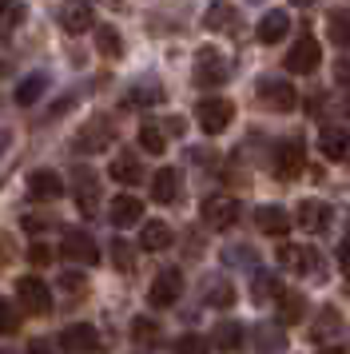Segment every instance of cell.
<instances>
[{
    "mask_svg": "<svg viewBox=\"0 0 350 354\" xmlns=\"http://www.w3.org/2000/svg\"><path fill=\"white\" fill-rule=\"evenodd\" d=\"M195 115H199V128H203L207 136H219V131L231 128V120H235V104L223 100V96H207V100H199Z\"/></svg>",
    "mask_w": 350,
    "mask_h": 354,
    "instance_id": "1",
    "label": "cell"
},
{
    "mask_svg": "<svg viewBox=\"0 0 350 354\" xmlns=\"http://www.w3.org/2000/svg\"><path fill=\"white\" fill-rule=\"evenodd\" d=\"M286 72L291 76H311L318 64H322V48H318L315 36H299L295 44H291V52H286Z\"/></svg>",
    "mask_w": 350,
    "mask_h": 354,
    "instance_id": "2",
    "label": "cell"
},
{
    "mask_svg": "<svg viewBox=\"0 0 350 354\" xmlns=\"http://www.w3.org/2000/svg\"><path fill=\"white\" fill-rule=\"evenodd\" d=\"M259 100H263V108H270V112H291V108H299V92H295V84L283 80V76H267V80L259 84Z\"/></svg>",
    "mask_w": 350,
    "mask_h": 354,
    "instance_id": "3",
    "label": "cell"
},
{
    "mask_svg": "<svg viewBox=\"0 0 350 354\" xmlns=\"http://www.w3.org/2000/svg\"><path fill=\"white\" fill-rule=\"evenodd\" d=\"M16 299H20V306H24L28 315H48V310H52V290H48V283H40L36 274L16 279Z\"/></svg>",
    "mask_w": 350,
    "mask_h": 354,
    "instance_id": "4",
    "label": "cell"
},
{
    "mask_svg": "<svg viewBox=\"0 0 350 354\" xmlns=\"http://www.w3.org/2000/svg\"><path fill=\"white\" fill-rule=\"evenodd\" d=\"M203 223L215 227V231L235 227L239 223V203L231 195H211V199H203Z\"/></svg>",
    "mask_w": 350,
    "mask_h": 354,
    "instance_id": "5",
    "label": "cell"
},
{
    "mask_svg": "<svg viewBox=\"0 0 350 354\" xmlns=\"http://www.w3.org/2000/svg\"><path fill=\"white\" fill-rule=\"evenodd\" d=\"M179 295H183V274L175 271V267L159 271L156 279H151V290H147L151 306H175V299H179Z\"/></svg>",
    "mask_w": 350,
    "mask_h": 354,
    "instance_id": "6",
    "label": "cell"
},
{
    "mask_svg": "<svg viewBox=\"0 0 350 354\" xmlns=\"http://www.w3.org/2000/svg\"><path fill=\"white\" fill-rule=\"evenodd\" d=\"M60 351L64 354H95L100 351V335H95V326L76 322V326L60 330Z\"/></svg>",
    "mask_w": 350,
    "mask_h": 354,
    "instance_id": "7",
    "label": "cell"
},
{
    "mask_svg": "<svg viewBox=\"0 0 350 354\" xmlns=\"http://www.w3.org/2000/svg\"><path fill=\"white\" fill-rule=\"evenodd\" d=\"M60 255L72 259V263H80V267H92L95 259H100V247H95L92 235H84V231H68L60 243Z\"/></svg>",
    "mask_w": 350,
    "mask_h": 354,
    "instance_id": "8",
    "label": "cell"
},
{
    "mask_svg": "<svg viewBox=\"0 0 350 354\" xmlns=\"http://www.w3.org/2000/svg\"><path fill=\"white\" fill-rule=\"evenodd\" d=\"M306 163V151H302V140H283L275 147V176L279 179H295Z\"/></svg>",
    "mask_w": 350,
    "mask_h": 354,
    "instance_id": "9",
    "label": "cell"
},
{
    "mask_svg": "<svg viewBox=\"0 0 350 354\" xmlns=\"http://www.w3.org/2000/svg\"><path fill=\"white\" fill-rule=\"evenodd\" d=\"M111 140H116V131H111L108 120H92V124L80 131L76 140H72V147H76L80 156H92V151H104Z\"/></svg>",
    "mask_w": 350,
    "mask_h": 354,
    "instance_id": "10",
    "label": "cell"
},
{
    "mask_svg": "<svg viewBox=\"0 0 350 354\" xmlns=\"http://www.w3.org/2000/svg\"><path fill=\"white\" fill-rule=\"evenodd\" d=\"M227 72H231V68L223 64V56H215L211 48L199 52V64H195V84H199V88H219V84L227 80Z\"/></svg>",
    "mask_w": 350,
    "mask_h": 354,
    "instance_id": "11",
    "label": "cell"
},
{
    "mask_svg": "<svg viewBox=\"0 0 350 354\" xmlns=\"http://www.w3.org/2000/svg\"><path fill=\"white\" fill-rule=\"evenodd\" d=\"M279 267H286V271H295V274H311L318 267V255L311 251V247L283 243V247H279Z\"/></svg>",
    "mask_w": 350,
    "mask_h": 354,
    "instance_id": "12",
    "label": "cell"
},
{
    "mask_svg": "<svg viewBox=\"0 0 350 354\" xmlns=\"http://www.w3.org/2000/svg\"><path fill=\"white\" fill-rule=\"evenodd\" d=\"M318 151L322 160H347L350 156V128H322L318 131Z\"/></svg>",
    "mask_w": 350,
    "mask_h": 354,
    "instance_id": "13",
    "label": "cell"
},
{
    "mask_svg": "<svg viewBox=\"0 0 350 354\" xmlns=\"http://www.w3.org/2000/svg\"><path fill=\"white\" fill-rule=\"evenodd\" d=\"M286 32H291V12L275 8V12H267V17L259 20V32H255V36H259L263 44H279Z\"/></svg>",
    "mask_w": 350,
    "mask_h": 354,
    "instance_id": "14",
    "label": "cell"
},
{
    "mask_svg": "<svg viewBox=\"0 0 350 354\" xmlns=\"http://www.w3.org/2000/svg\"><path fill=\"white\" fill-rule=\"evenodd\" d=\"M255 227H259L263 235H286V231H291V215H286L283 207L267 203V207L255 211Z\"/></svg>",
    "mask_w": 350,
    "mask_h": 354,
    "instance_id": "15",
    "label": "cell"
},
{
    "mask_svg": "<svg viewBox=\"0 0 350 354\" xmlns=\"http://www.w3.org/2000/svg\"><path fill=\"white\" fill-rule=\"evenodd\" d=\"M203 24L211 32H227V28H239V12L235 4H227V0H215L211 8L203 12Z\"/></svg>",
    "mask_w": 350,
    "mask_h": 354,
    "instance_id": "16",
    "label": "cell"
},
{
    "mask_svg": "<svg viewBox=\"0 0 350 354\" xmlns=\"http://www.w3.org/2000/svg\"><path fill=\"white\" fill-rule=\"evenodd\" d=\"M143 219V203L136 199V195H116L111 199V223L116 227H131Z\"/></svg>",
    "mask_w": 350,
    "mask_h": 354,
    "instance_id": "17",
    "label": "cell"
},
{
    "mask_svg": "<svg viewBox=\"0 0 350 354\" xmlns=\"http://www.w3.org/2000/svg\"><path fill=\"white\" fill-rule=\"evenodd\" d=\"M28 195L32 199H60L64 195V179L56 176V171H32Z\"/></svg>",
    "mask_w": 350,
    "mask_h": 354,
    "instance_id": "18",
    "label": "cell"
},
{
    "mask_svg": "<svg viewBox=\"0 0 350 354\" xmlns=\"http://www.w3.org/2000/svg\"><path fill=\"white\" fill-rule=\"evenodd\" d=\"M175 195H179V171L175 167H159L151 176V199L156 203H175Z\"/></svg>",
    "mask_w": 350,
    "mask_h": 354,
    "instance_id": "19",
    "label": "cell"
},
{
    "mask_svg": "<svg viewBox=\"0 0 350 354\" xmlns=\"http://www.w3.org/2000/svg\"><path fill=\"white\" fill-rule=\"evenodd\" d=\"M295 219H299V227H306V231H322V227L331 223V207L318 203V199H302Z\"/></svg>",
    "mask_w": 350,
    "mask_h": 354,
    "instance_id": "20",
    "label": "cell"
},
{
    "mask_svg": "<svg viewBox=\"0 0 350 354\" xmlns=\"http://www.w3.org/2000/svg\"><path fill=\"white\" fill-rule=\"evenodd\" d=\"M302 315H306V299L299 290H279V322L295 326V322H302Z\"/></svg>",
    "mask_w": 350,
    "mask_h": 354,
    "instance_id": "21",
    "label": "cell"
},
{
    "mask_svg": "<svg viewBox=\"0 0 350 354\" xmlns=\"http://www.w3.org/2000/svg\"><path fill=\"white\" fill-rule=\"evenodd\" d=\"M172 227L167 223H143V231H140V247L143 251H167L172 247Z\"/></svg>",
    "mask_w": 350,
    "mask_h": 354,
    "instance_id": "22",
    "label": "cell"
},
{
    "mask_svg": "<svg viewBox=\"0 0 350 354\" xmlns=\"http://www.w3.org/2000/svg\"><path fill=\"white\" fill-rule=\"evenodd\" d=\"M111 179L116 183H124V187H136L143 179V167H140V160H131V156H120V160H111Z\"/></svg>",
    "mask_w": 350,
    "mask_h": 354,
    "instance_id": "23",
    "label": "cell"
},
{
    "mask_svg": "<svg viewBox=\"0 0 350 354\" xmlns=\"http://www.w3.org/2000/svg\"><path fill=\"white\" fill-rule=\"evenodd\" d=\"M326 32L338 48H350V8H331L326 17Z\"/></svg>",
    "mask_w": 350,
    "mask_h": 354,
    "instance_id": "24",
    "label": "cell"
},
{
    "mask_svg": "<svg viewBox=\"0 0 350 354\" xmlns=\"http://www.w3.org/2000/svg\"><path fill=\"white\" fill-rule=\"evenodd\" d=\"M60 24L72 36L88 32V28H92V8H88V4H68V8H64V17H60Z\"/></svg>",
    "mask_w": 350,
    "mask_h": 354,
    "instance_id": "25",
    "label": "cell"
},
{
    "mask_svg": "<svg viewBox=\"0 0 350 354\" xmlns=\"http://www.w3.org/2000/svg\"><path fill=\"white\" fill-rule=\"evenodd\" d=\"M76 203H80L84 215H92L95 203H100V187H95V179L88 176V171H80L76 176Z\"/></svg>",
    "mask_w": 350,
    "mask_h": 354,
    "instance_id": "26",
    "label": "cell"
},
{
    "mask_svg": "<svg viewBox=\"0 0 350 354\" xmlns=\"http://www.w3.org/2000/svg\"><path fill=\"white\" fill-rule=\"evenodd\" d=\"M215 346H219L223 354H235L239 346H243V326H239V322H219V326H215Z\"/></svg>",
    "mask_w": 350,
    "mask_h": 354,
    "instance_id": "27",
    "label": "cell"
},
{
    "mask_svg": "<svg viewBox=\"0 0 350 354\" xmlns=\"http://www.w3.org/2000/svg\"><path fill=\"white\" fill-rule=\"evenodd\" d=\"M24 20V0H0V36H12Z\"/></svg>",
    "mask_w": 350,
    "mask_h": 354,
    "instance_id": "28",
    "label": "cell"
},
{
    "mask_svg": "<svg viewBox=\"0 0 350 354\" xmlns=\"http://www.w3.org/2000/svg\"><path fill=\"white\" fill-rule=\"evenodd\" d=\"M95 48H100V56H108V60H116L120 52H124V40H120V32L116 28H95Z\"/></svg>",
    "mask_w": 350,
    "mask_h": 354,
    "instance_id": "29",
    "label": "cell"
},
{
    "mask_svg": "<svg viewBox=\"0 0 350 354\" xmlns=\"http://www.w3.org/2000/svg\"><path fill=\"white\" fill-rule=\"evenodd\" d=\"M140 147L143 151H151V156H163V147H167V136L159 124H143L140 128Z\"/></svg>",
    "mask_w": 350,
    "mask_h": 354,
    "instance_id": "30",
    "label": "cell"
},
{
    "mask_svg": "<svg viewBox=\"0 0 350 354\" xmlns=\"http://www.w3.org/2000/svg\"><path fill=\"white\" fill-rule=\"evenodd\" d=\"M131 338H136L140 346H156V342H159V326L140 315V319H131Z\"/></svg>",
    "mask_w": 350,
    "mask_h": 354,
    "instance_id": "31",
    "label": "cell"
},
{
    "mask_svg": "<svg viewBox=\"0 0 350 354\" xmlns=\"http://www.w3.org/2000/svg\"><path fill=\"white\" fill-rule=\"evenodd\" d=\"M20 330V306L12 299H0V335H16Z\"/></svg>",
    "mask_w": 350,
    "mask_h": 354,
    "instance_id": "32",
    "label": "cell"
},
{
    "mask_svg": "<svg viewBox=\"0 0 350 354\" xmlns=\"http://www.w3.org/2000/svg\"><path fill=\"white\" fill-rule=\"evenodd\" d=\"M40 92H44V76H28V80H20V88H16V104H20V108H24V104H36Z\"/></svg>",
    "mask_w": 350,
    "mask_h": 354,
    "instance_id": "33",
    "label": "cell"
},
{
    "mask_svg": "<svg viewBox=\"0 0 350 354\" xmlns=\"http://www.w3.org/2000/svg\"><path fill=\"white\" fill-rule=\"evenodd\" d=\"M207 303H211V306H231V303H235V287H231V283H223V279L207 283Z\"/></svg>",
    "mask_w": 350,
    "mask_h": 354,
    "instance_id": "34",
    "label": "cell"
},
{
    "mask_svg": "<svg viewBox=\"0 0 350 354\" xmlns=\"http://www.w3.org/2000/svg\"><path fill=\"white\" fill-rule=\"evenodd\" d=\"M338 326H342V319H338V310H331V306H326V310L318 315V322H315V330H311V338H315V342H322V338H326V335H334Z\"/></svg>",
    "mask_w": 350,
    "mask_h": 354,
    "instance_id": "35",
    "label": "cell"
},
{
    "mask_svg": "<svg viewBox=\"0 0 350 354\" xmlns=\"http://www.w3.org/2000/svg\"><path fill=\"white\" fill-rule=\"evenodd\" d=\"M251 295H255V303H267V299H279V283H275L270 274H255Z\"/></svg>",
    "mask_w": 350,
    "mask_h": 354,
    "instance_id": "36",
    "label": "cell"
},
{
    "mask_svg": "<svg viewBox=\"0 0 350 354\" xmlns=\"http://www.w3.org/2000/svg\"><path fill=\"white\" fill-rule=\"evenodd\" d=\"M111 259H116V267H120V271H131V267H136V255H131V247H127L124 239L111 243Z\"/></svg>",
    "mask_w": 350,
    "mask_h": 354,
    "instance_id": "37",
    "label": "cell"
},
{
    "mask_svg": "<svg viewBox=\"0 0 350 354\" xmlns=\"http://www.w3.org/2000/svg\"><path fill=\"white\" fill-rule=\"evenodd\" d=\"M175 354H207V342L199 335H183L175 342Z\"/></svg>",
    "mask_w": 350,
    "mask_h": 354,
    "instance_id": "38",
    "label": "cell"
},
{
    "mask_svg": "<svg viewBox=\"0 0 350 354\" xmlns=\"http://www.w3.org/2000/svg\"><path fill=\"white\" fill-rule=\"evenodd\" d=\"M156 100H159V88H136L127 96V108H143V104H156Z\"/></svg>",
    "mask_w": 350,
    "mask_h": 354,
    "instance_id": "39",
    "label": "cell"
},
{
    "mask_svg": "<svg viewBox=\"0 0 350 354\" xmlns=\"http://www.w3.org/2000/svg\"><path fill=\"white\" fill-rule=\"evenodd\" d=\"M28 263L48 267V263H52V247H44V243H32V247H28Z\"/></svg>",
    "mask_w": 350,
    "mask_h": 354,
    "instance_id": "40",
    "label": "cell"
},
{
    "mask_svg": "<svg viewBox=\"0 0 350 354\" xmlns=\"http://www.w3.org/2000/svg\"><path fill=\"white\" fill-rule=\"evenodd\" d=\"M334 80H338V84H347V88H350V56L334 60Z\"/></svg>",
    "mask_w": 350,
    "mask_h": 354,
    "instance_id": "41",
    "label": "cell"
},
{
    "mask_svg": "<svg viewBox=\"0 0 350 354\" xmlns=\"http://www.w3.org/2000/svg\"><path fill=\"white\" fill-rule=\"evenodd\" d=\"M338 263H342V271L350 274V239H342V247H338Z\"/></svg>",
    "mask_w": 350,
    "mask_h": 354,
    "instance_id": "42",
    "label": "cell"
},
{
    "mask_svg": "<svg viewBox=\"0 0 350 354\" xmlns=\"http://www.w3.org/2000/svg\"><path fill=\"white\" fill-rule=\"evenodd\" d=\"M64 287L68 290H84V279H80V274H64Z\"/></svg>",
    "mask_w": 350,
    "mask_h": 354,
    "instance_id": "43",
    "label": "cell"
},
{
    "mask_svg": "<svg viewBox=\"0 0 350 354\" xmlns=\"http://www.w3.org/2000/svg\"><path fill=\"white\" fill-rule=\"evenodd\" d=\"M8 259H12V247H8V239H4V235H0V263H8Z\"/></svg>",
    "mask_w": 350,
    "mask_h": 354,
    "instance_id": "44",
    "label": "cell"
},
{
    "mask_svg": "<svg viewBox=\"0 0 350 354\" xmlns=\"http://www.w3.org/2000/svg\"><path fill=\"white\" fill-rule=\"evenodd\" d=\"M28 354H52V346H48V342H32Z\"/></svg>",
    "mask_w": 350,
    "mask_h": 354,
    "instance_id": "45",
    "label": "cell"
},
{
    "mask_svg": "<svg viewBox=\"0 0 350 354\" xmlns=\"http://www.w3.org/2000/svg\"><path fill=\"white\" fill-rule=\"evenodd\" d=\"M24 227H28V231H40V227H44V219H36V215H28V219H24Z\"/></svg>",
    "mask_w": 350,
    "mask_h": 354,
    "instance_id": "46",
    "label": "cell"
},
{
    "mask_svg": "<svg viewBox=\"0 0 350 354\" xmlns=\"http://www.w3.org/2000/svg\"><path fill=\"white\" fill-rule=\"evenodd\" d=\"M318 354H347V351H342V346H322Z\"/></svg>",
    "mask_w": 350,
    "mask_h": 354,
    "instance_id": "47",
    "label": "cell"
},
{
    "mask_svg": "<svg viewBox=\"0 0 350 354\" xmlns=\"http://www.w3.org/2000/svg\"><path fill=\"white\" fill-rule=\"evenodd\" d=\"M295 4H315V0H295Z\"/></svg>",
    "mask_w": 350,
    "mask_h": 354,
    "instance_id": "48",
    "label": "cell"
},
{
    "mask_svg": "<svg viewBox=\"0 0 350 354\" xmlns=\"http://www.w3.org/2000/svg\"><path fill=\"white\" fill-rule=\"evenodd\" d=\"M0 68H4V64H0Z\"/></svg>",
    "mask_w": 350,
    "mask_h": 354,
    "instance_id": "49",
    "label": "cell"
}]
</instances>
